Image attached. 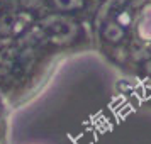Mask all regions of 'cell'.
<instances>
[{"mask_svg": "<svg viewBox=\"0 0 151 144\" xmlns=\"http://www.w3.org/2000/svg\"><path fill=\"white\" fill-rule=\"evenodd\" d=\"M105 37L109 41H119L122 37V29L119 26H116V24H109L107 29H105Z\"/></svg>", "mask_w": 151, "mask_h": 144, "instance_id": "cell-1", "label": "cell"}, {"mask_svg": "<svg viewBox=\"0 0 151 144\" xmlns=\"http://www.w3.org/2000/svg\"><path fill=\"white\" fill-rule=\"evenodd\" d=\"M55 2H56V5H58V7L65 9V10L80 7V5L83 4V0H55Z\"/></svg>", "mask_w": 151, "mask_h": 144, "instance_id": "cell-2", "label": "cell"}]
</instances>
